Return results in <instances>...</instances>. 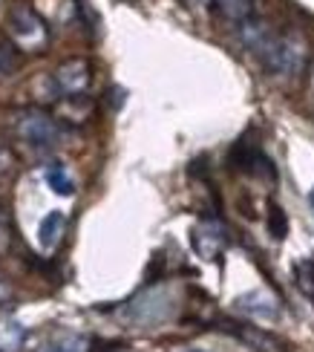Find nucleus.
I'll return each instance as SVG.
<instances>
[{
	"label": "nucleus",
	"instance_id": "1",
	"mask_svg": "<svg viewBox=\"0 0 314 352\" xmlns=\"http://www.w3.org/2000/svg\"><path fill=\"white\" fill-rule=\"evenodd\" d=\"M306 61H309V43L300 32H277L271 47L260 55L262 69L268 76H280V78H291L297 72H303Z\"/></svg>",
	"mask_w": 314,
	"mask_h": 352
},
{
	"label": "nucleus",
	"instance_id": "2",
	"mask_svg": "<svg viewBox=\"0 0 314 352\" xmlns=\"http://www.w3.org/2000/svg\"><path fill=\"white\" fill-rule=\"evenodd\" d=\"M6 29H9V38L23 52H43L49 47V26L29 3L12 6L6 18Z\"/></svg>",
	"mask_w": 314,
	"mask_h": 352
},
{
	"label": "nucleus",
	"instance_id": "3",
	"mask_svg": "<svg viewBox=\"0 0 314 352\" xmlns=\"http://www.w3.org/2000/svg\"><path fill=\"white\" fill-rule=\"evenodd\" d=\"M14 124H18V136L26 144H32L35 151H49L61 142V127L43 110H35V107L23 110V113H18V122Z\"/></svg>",
	"mask_w": 314,
	"mask_h": 352
},
{
	"label": "nucleus",
	"instance_id": "4",
	"mask_svg": "<svg viewBox=\"0 0 314 352\" xmlns=\"http://www.w3.org/2000/svg\"><path fill=\"white\" fill-rule=\"evenodd\" d=\"M228 162L234 170L239 173H248V176H265V179H274V165H271V159H268L257 144L248 142V139H239L234 148H231V156H228Z\"/></svg>",
	"mask_w": 314,
	"mask_h": 352
},
{
	"label": "nucleus",
	"instance_id": "5",
	"mask_svg": "<svg viewBox=\"0 0 314 352\" xmlns=\"http://www.w3.org/2000/svg\"><path fill=\"white\" fill-rule=\"evenodd\" d=\"M190 243H193V252L202 260H216L228 248V231L222 228L216 219H205V223L193 228Z\"/></svg>",
	"mask_w": 314,
	"mask_h": 352
},
{
	"label": "nucleus",
	"instance_id": "6",
	"mask_svg": "<svg viewBox=\"0 0 314 352\" xmlns=\"http://www.w3.org/2000/svg\"><path fill=\"white\" fill-rule=\"evenodd\" d=\"M52 84L64 96H81L89 87V64L84 61V58H72V61H67V64H61L55 69Z\"/></svg>",
	"mask_w": 314,
	"mask_h": 352
},
{
	"label": "nucleus",
	"instance_id": "7",
	"mask_svg": "<svg viewBox=\"0 0 314 352\" xmlns=\"http://www.w3.org/2000/svg\"><path fill=\"white\" fill-rule=\"evenodd\" d=\"M214 12L225 23L239 29L245 21H251L254 14H257V3H254V0H214Z\"/></svg>",
	"mask_w": 314,
	"mask_h": 352
},
{
	"label": "nucleus",
	"instance_id": "8",
	"mask_svg": "<svg viewBox=\"0 0 314 352\" xmlns=\"http://www.w3.org/2000/svg\"><path fill=\"white\" fill-rule=\"evenodd\" d=\"M236 306L243 312L254 315V318H277V303L271 295H265V292H248V295L236 298Z\"/></svg>",
	"mask_w": 314,
	"mask_h": 352
},
{
	"label": "nucleus",
	"instance_id": "9",
	"mask_svg": "<svg viewBox=\"0 0 314 352\" xmlns=\"http://www.w3.org/2000/svg\"><path fill=\"white\" fill-rule=\"evenodd\" d=\"M64 226H67V219L61 211H49V217H43V223H41V231H38V240L41 245L47 248H55L58 243H61V234H64Z\"/></svg>",
	"mask_w": 314,
	"mask_h": 352
},
{
	"label": "nucleus",
	"instance_id": "10",
	"mask_svg": "<svg viewBox=\"0 0 314 352\" xmlns=\"http://www.w3.org/2000/svg\"><path fill=\"white\" fill-rule=\"evenodd\" d=\"M43 176H47V185L55 190L58 197H72L76 194V185H72V179L67 176V168L61 162H52Z\"/></svg>",
	"mask_w": 314,
	"mask_h": 352
},
{
	"label": "nucleus",
	"instance_id": "11",
	"mask_svg": "<svg viewBox=\"0 0 314 352\" xmlns=\"http://www.w3.org/2000/svg\"><path fill=\"white\" fill-rule=\"evenodd\" d=\"M43 352H89V341L84 335H61L43 346Z\"/></svg>",
	"mask_w": 314,
	"mask_h": 352
},
{
	"label": "nucleus",
	"instance_id": "12",
	"mask_svg": "<svg viewBox=\"0 0 314 352\" xmlns=\"http://www.w3.org/2000/svg\"><path fill=\"white\" fill-rule=\"evenodd\" d=\"M268 231H271V237H277V240H282V237H286V231H289L286 211H282L277 202L268 205Z\"/></svg>",
	"mask_w": 314,
	"mask_h": 352
},
{
	"label": "nucleus",
	"instance_id": "13",
	"mask_svg": "<svg viewBox=\"0 0 314 352\" xmlns=\"http://www.w3.org/2000/svg\"><path fill=\"white\" fill-rule=\"evenodd\" d=\"M297 283H300L303 289V295L314 303V260H303V263H297Z\"/></svg>",
	"mask_w": 314,
	"mask_h": 352
},
{
	"label": "nucleus",
	"instance_id": "14",
	"mask_svg": "<svg viewBox=\"0 0 314 352\" xmlns=\"http://www.w3.org/2000/svg\"><path fill=\"white\" fill-rule=\"evenodd\" d=\"M18 67H21V55L12 47H0V81L12 78L14 72H18Z\"/></svg>",
	"mask_w": 314,
	"mask_h": 352
},
{
	"label": "nucleus",
	"instance_id": "15",
	"mask_svg": "<svg viewBox=\"0 0 314 352\" xmlns=\"http://www.w3.org/2000/svg\"><path fill=\"white\" fill-rule=\"evenodd\" d=\"M12 245V226H9V217L3 211V205H0V254L9 252Z\"/></svg>",
	"mask_w": 314,
	"mask_h": 352
},
{
	"label": "nucleus",
	"instance_id": "16",
	"mask_svg": "<svg viewBox=\"0 0 314 352\" xmlns=\"http://www.w3.org/2000/svg\"><path fill=\"white\" fill-rule=\"evenodd\" d=\"M14 170V156L9 153V148L0 144V176H9Z\"/></svg>",
	"mask_w": 314,
	"mask_h": 352
},
{
	"label": "nucleus",
	"instance_id": "17",
	"mask_svg": "<svg viewBox=\"0 0 314 352\" xmlns=\"http://www.w3.org/2000/svg\"><path fill=\"white\" fill-rule=\"evenodd\" d=\"M12 295H14V289H12V283H9V277L0 272V306L3 303H9L12 300Z\"/></svg>",
	"mask_w": 314,
	"mask_h": 352
},
{
	"label": "nucleus",
	"instance_id": "18",
	"mask_svg": "<svg viewBox=\"0 0 314 352\" xmlns=\"http://www.w3.org/2000/svg\"><path fill=\"white\" fill-rule=\"evenodd\" d=\"M309 104H311V113H314V67L309 72Z\"/></svg>",
	"mask_w": 314,
	"mask_h": 352
},
{
	"label": "nucleus",
	"instance_id": "19",
	"mask_svg": "<svg viewBox=\"0 0 314 352\" xmlns=\"http://www.w3.org/2000/svg\"><path fill=\"white\" fill-rule=\"evenodd\" d=\"M311 202H314V194H311Z\"/></svg>",
	"mask_w": 314,
	"mask_h": 352
}]
</instances>
